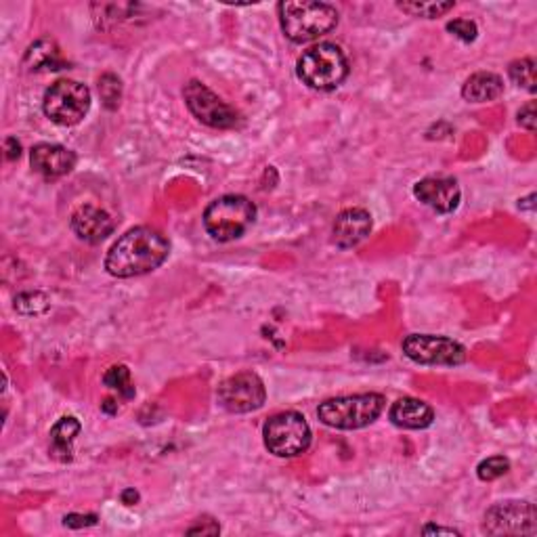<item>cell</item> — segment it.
I'll use <instances>...</instances> for the list:
<instances>
[{"mask_svg": "<svg viewBox=\"0 0 537 537\" xmlns=\"http://www.w3.org/2000/svg\"><path fill=\"white\" fill-rule=\"evenodd\" d=\"M101 410L107 412V413H116V412H118V403H116L114 399H106L101 403Z\"/></svg>", "mask_w": 537, "mask_h": 537, "instance_id": "33", "label": "cell"}, {"mask_svg": "<svg viewBox=\"0 0 537 537\" xmlns=\"http://www.w3.org/2000/svg\"><path fill=\"white\" fill-rule=\"evenodd\" d=\"M168 252H171V244L160 231L134 227L118 237V242L109 248L106 269L109 275L120 277V280L145 275L166 261Z\"/></svg>", "mask_w": 537, "mask_h": 537, "instance_id": "1", "label": "cell"}, {"mask_svg": "<svg viewBox=\"0 0 537 537\" xmlns=\"http://www.w3.org/2000/svg\"><path fill=\"white\" fill-rule=\"evenodd\" d=\"M25 66L30 69H61L66 66L60 49L55 47L51 41H38L28 49V55H25Z\"/></svg>", "mask_w": 537, "mask_h": 537, "instance_id": "19", "label": "cell"}, {"mask_svg": "<svg viewBox=\"0 0 537 537\" xmlns=\"http://www.w3.org/2000/svg\"><path fill=\"white\" fill-rule=\"evenodd\" d=\"M69 227L76 233L78 239L87 244H101L107 239L116 229L114 218L106 210L97 208V206H80L72 218H69Z\"/></svg>", "mask_w": 537, "mask_h": 537, "instance_id": "14", "label": "cell"}, {"mask_svg": "<svg viewBox=\"0 0 537 537\" xmlns=\"http://www.w3.org/2000/svg\"><path fill=\"white\" fill-rule=\"evenodd\" d=\"M256 221V206L245 196H223L204 210V227L217 242L239 239Z\"/></svg>", "mask_w": 537, "mask_h": 537, "instance_id": "5", "label": "cell"}, {"mask_svg": "<svg viewBox=\"0 0 537 537\" xmlns=\"http://www.w3.org/2000/svg\"><path fill=\"white\" fill-rule=\"evenodd\" d=\"M510 468V462L506 460L504 456H494V458H487V460H483L478 464L477 468V475L481 481H495V478L504 477Z\"/></svg>", "mask_w": 537, "mask_h": 537, "instance_id": "25", "label": "cell"}, {"mask_svg": "<svg viewBox=\"0 0 537 537\" xmlns=\"http://www.w3.org/2000/svg\"><path fill=\"white\" fill-rule=\"evenodd\" d=\"M6 158L9 160H17L19 155H22V145H19V141L15 137H9L6 139Z\"/></svg>", "mask_w": 537, "mask_h": 537, "instance_id": "30", "label": "cell"}, {"mask_svg": "<svg viewBox=\"0 0 537 537\" xmlns=\"http://www.w3.org/2000/svg\"><path fill=\"white\" fill-rule=\"evenodd\" d=\"M413 196L439 215H449L460 206V185L451 177H426L413 187Z\"/></svg>", "mask_w": 537, "mask_h": 537, "instance_id": "12", "label": "cell"}, {"mask_svg": "<svg viewBox=\"0 0 537 537\" xmlns=\"http://www.w3.org/2000/svg\"><path fill=\"white\" fill-rule=\"evenodd\" d=\"M388 418L394 426L407 431H422L429 429L435 420V410L424 401L413 399V397H403L394 401L391 412H388Z\"/></svg>", "mask_w": 537, "mask_h": 537, "instance_id": "16", "label": "cell"}, {"mask_svg": "<svg viewBox=\"0 0 537 537\" xmlns=\"http://www.w3.org/2000/svg\"><path fill=\"white\" fill-rule=\"evenodd\" d=\"M483 532L489 535H535L537 514L532 502L510 500L485 513Z\"/></svg>", "mask_w": 537, "mask_h": 537, "instance_id": "10", "label": "cell"}, {"mask_svg": "<svg viewBox=\"0 0 537 537\" xmlns=\"http://www.w3.org/2000/svg\"><path fill=\"white\" fill-rule=\"evenodd\" d=\"M120 497H122V504H126V506H133V504L139 502V494L134 489H125Z\"/></svg>", "mask_w": 537, "mask_h": 537, "instance_id": "31", "label": "cell"}, {"mask_svg": "<svg viewBox=\"0 0 537 537\" xmlns=\"http://www.w3.org/2000/svg\"><path fill=\"white\" fill-rule=\"evenodd\" d=\"M99 95L103 106L107 109H116L122 99V82L116 74H103L99 78Z\"/></svg>", "mask_w": 537, "mask_h": 537, "instance_id": "23", "label": "cell"}, {"mask_svg": "<svg viewBox=\"0 0 537 537\" xmlns=\"http://www.w3.org/2000/svg\"><path fill=\"white\" fill-rule=\"evenodd\" d=\"M30 162L34 172L41 174L42 179L55 181L74 171L76 153L57 144H38L32 147Z\"/></svg>", "mask_w": 537, "mask_h": 537, "instance_id": "13", "label": "cell"}, {"mask_svg": "<svg viewBox=\"0 0 537 537\" xmlns=\"http://www.w3.org/2000/svg\"><path fill=\"white\" fill-rule=\"evenodd\" d=\"M42 109L51 122L60 126H76L90 109V90L76 80H57L44 93Z\"/></svg>", "mask_w": 537, "mask_h": 537, "instance_id": "7", "label": "cell"}, {"mask_svg": "<svg viewBox=\"0 0 537 537\" xmlns=\"http://www.w3.org/2000/svg\"><path fill=\"white\" fill-rule=\"evenodd\" d=\"M372 231V215L364 208H348L342 210L336 217L332 236L334 244L338 248H355V245L364 242Z\"/></svg>", "mask_w": 537, "mask_h": 537, "instance_id": "15", "label": "cell"}, {"mask_svg": "<svg viewBox=\"0 0 537 537\" xmlns=\"http://www.w3.org/2000/svg\"><path fill=\"white\" fill-rule=\"evenodd\" d=\"M504 93V80L494 72L472 74L462 87V97L470 103L494 101Z\"/></svg>", "mask_w": 537, "mask_h": 537, "instance_id": "17", "label": "cell"}, {"mask_svg": "<svg viewBox=\"0 0 537 537\" xmlns=\"http://www.w3.org/2000/svg\"><path fill=\"white\" fill-rule=\"evenodd\" d=\"M187 533H190V535H198V533H202V535H217V533H221V527L217 525V521L204 519V523H202V519H199L198 525H193V527L187 529Z\"/></svg>", "mask_w": 537, "mask_h": 537, "instance_id": "29", "label": "cell"}, {"mask_svg": "<svg viewBox=\"0 0 537 537\" xmlns=\"http://www.w3.org/2000/svg\"><path fill=\"white\" fill-rule=\"evenodd\" d=\"M80 429L82 426L74 416L61 418L60 422L51 429V454H53V458H57V460L61 462L72 460V454H74L72 445Z\"/></svg>", "mask_w": 537, "mask_h": 537, "instance_id": "18", "label": "cell"}, {"mask_svg": "<svg viewBox=\"0 0 537 537\" xmlns=\"http://www.w3.org/2000/svg\"><path fill=\"white\" fill-rule=\"evenodd\" d=\"M283 34L294 44H307L326 36L338 25V11L315 0H286L277 6Z\"/></svg>", "mask_w": 537, "mask_h": 537, "instance_id": "2", "label": "cell"}, {"mask_svg": "<svg viewBox=\"0 0 537 537\" xmlns=\"http://www.w3.org/2000/svg\"><path fill=\"white\" fill-rule=\"evenodd\" d=\"M403 353L413 364L454 367L466 361V348L448 336L412 334L403 340Z\"/></svg>", "mask_w": 537, "mask_h": 537, "instance_id": "8", "label": "cell"}, {"mask_svg": "<svg viewBox=\"0 0 537 537\" xmlns=\"http://www.w3.org/2000/svg\"><path fill=\"white\" fill-rule=\"evenodd\" d=\"M397 6L403 13H410L413 17H424V19H435L441 17L445 13L454 9L456 3H420V0H412V3H397Z\"/></svg>", "mask_w": 537, "mask_h": 537, "instance_id": "20", "label": "cell"}, {"mask_svg": "<svg viewBox=\"0 0 537 537\" xmlns=\"http://www.w3.org/2000/svg\"><path fill=\"white\" fill-rule=\"evenodd\" d=\"M508 74L516 87L525 88L529 93H535V61L532 57H523V60L510 63Z\"/></svg>", "mask_w": 537, "mask_h": 537, "instance_id": "21", "label": "cell"}, {"mask_svg": "<svg viewBox=\"0 0 537 537\" xmlns=\"http://www.w3.org/2000/svg\"><path fill=\"white\" fill-rule=\"evenodd\" d=\"M97 514H68L63 523H66V527H72V529H82V527H93L97 525Z\"/></svg>", "mask_w": 537, "mask_h": 537, "instance_id": "28", "label": "cell"}, {"mask_svg": "<svg viewBox=\"0 0 537 537\" xmlns=\"http://www.w3.org/2000/svg\"><path fill=\"white\" fill-rule=\"evenodd\" d=\"M218 403L231 413H250L261 410L267 401L263 380L255 372H239L218 386Z\"/></svg>", "mask_w": 537, "mask_h": 537, "instance_id": "11", "label": "cell"}, {"mask_svg": "<svg viewBox=\"0 0 537 537\" xmlns=\"http://www.w3.org/2000/svg\"><path fill=\"white\" fill-rule=\"evenodd\" d=\"M183 97L190 112L206 126L225 131V128H236L239 122H242L239 114L229 103H225L221 97L212 93V90L199 80H191L190 84H185Z\"/></svg>", "mask_w": 537, "mask_h": 537, "instance_id": "9", "label": "cell"}, {"mask_svg": "<svg viewBox=\"0 0 537 537\" xmlns=\"http://www.w3.org/2000/svg\"><path fill=\"white\" fill-rule=\"evenodd\" d=\"M15 309L22 315H41L49 309V299L42 292H23L15 299Z\"/></svg>", "mask_w": 537, "mask_h": 537, "instance_id": "24", "label": "cell"}, {"mask_svg": "<svg viewBox=\"0 0 537 537\" xmlns=\"http://www.w3.org/2000/svg\"><path fill=\"white\" fill-rule=\"evenodd\" d=\"M386 399L380 393L348 394V397L328 399L317 407V418L329 429L357 431L376 422L384 412Z\"/></svg>", "mask_w": 537, "mask_h": 537, "instance_id": "3", "label": "cell"}, {"mask_svg": "<svg viewBox=\"0 0 537 537\" xmlns=\"http://www.w3.org/2000/svg\"><path fill=\"white\" fill-rule=\"evenodd\" d=\"M533 198H535V196H533V193H532V196H529V198L521 199V204H519L521 208H533Z\"/></svg>", "mask_w": 537, "mask_h": 537, "instance_id": "34", "label": "cell"}, {"mask_svg": "<svg viewBox=\"0 0 537 537\" xmlns=\"http://www.w3.org/2000/svg\"><path fill=\"white\" fill-rule=\"evenodd\" d=\"M264 448L277 458H296L310 445V426L299 412H282L263 426Z\"/></svg>", "mask_w": 537, "mask_h": 537, "instance_id": "6", "label": "cell"}, {"mask_svg": "<svg viewBox=\"0 0 537 537\" xmlns=\"http://www.w3.org/2000/svg\"><path fill=\"white\" fill-rule=\"evenodd\" d=\"M519 125L529 133L535 131V103L533 101L525 103V106L519 109Z\"/></svg>", "mask_w": 537, "mask_h": 537, "instance_id": "27", "label": "cell"}, {"mask_svg": "<svg viewBox=\"0 0 537 537\" xmlns=\"http://www.w3.org/2000/svg\"><path fill=\"white\" fill-rule=\"evenodd\" d=\"M103 384L112 391H118L125 399L134 397V386L131 383V370L126 366H112L103 376Z\"/></svg>", "mask_w": 537, "mask_h": 537, "instance_id": "22", "label": "cell"}, {"mask_svg": "<svg viewBox=\"0 0 537 537\" xmlns=\"http://www.w3.org/2000/svg\"><path fill=\"white\" fill-rule=\"evenodd\" d=\"M348 60L342 49L334 42H319L301 55L296 63V74L309 88L334 90L348 76Z\"/></svg>", "mask_w": 537, "mask_h": 537, "instance_id": "4", "label": "cell"}, {"mask_svg": "<svg viewBox=\"0 0 537 537\" xmlns=\"http://www.w3.org/2000/svg\"><path fill=\"white\" fill-rule=\"evenodd\" d=\"M422 533H449V535H460V532H456V529H451V527H435V525H429V527H424L422 529Z\"/></svg>", "mask_w": 537, "mask_h": 537, "instance_id": "32", "label": "cell"}, {"mask_svg": "<svg viewBox=\"0 0 537 537\" xmlns=\"http://www.w3.org/2000/svg\"><path fill=\"white\" fill-rule=\"evenodd\" d=\"M448 32H451L456 38H460L462 42H475L478 28L470 19H454V22L448 23Z\"/></svg>", "mask_w": 537, "mask_h": 537, "instance_id": "26", "label": "cell"}]
</instances>
